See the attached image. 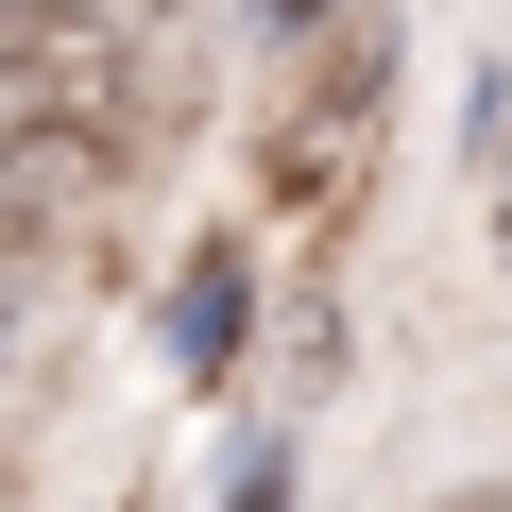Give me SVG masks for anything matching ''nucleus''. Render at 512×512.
Instances as JSON below:
<instances>
[{
	"label": "nucleus",
	"instance_id": "obj_2",
	"mask_svg": "<svg viewBox=\"0 0 512 512\" xmlns=\"http://www.w3.org/2000/svg\"><path fill=\"white\" fill-rule=\"evenodd\" d=\"M376 137H393V52L376 35H325V69H308V103L274 120V222H359V188H376Z\"/></svg>",
	"mask_w": 512,
	"mask_h": 512
},
{
	"label": "nucleus",
	"instance_id": "obj_1",
	"mask_svg": "<svg viewBox=\"0 0 512 512\" xmlns=\"http://www.w3.org/2000/svg\"><path fill=\"white\" fill-rule=\"evenodd\" d=\"M137 154V52L120 18H86V0H35L18 35H0V222L52 239L120 188Z\"/></svg>",
	"mask_w": 512,
	"mask_h": 512
},
{
	"label": "nucleus",
	"instance_id": "obj_4",
	"mask_svg": "<svg viewBox=\"0 0 512 512\" xmlns=\"http://www.w3.org/2000/svg\"><path fill=\"white\" fill-rule=\"evenodd\" d=\"M495 256H512V154H495Z\"/></svg>",
	"mask_w": 512,
	"mask_h": 512
},
{
	"label": "nucleus",
	"instance_id": "obj_3",
	"mask_svg": "<svg viewBox=\"0 0 512 512\" xmlns=\"http://www.w3.org/2000/svg\"><path fill=\"white\" fill-rule=\"evenodd\" d=\"M222 342H239V256L205 239V256H188V291H171V376H222Z\"/></svg>",
	"mask_w": 512,
	"mask_h": 512
},
{
	"label": "nucleus",
	"instance_id": "obj_5",
	"mask_svg": "<svg viewBox=\"0 0 512 512\" xmlns=\"http://www.w3.org/2000/svg\"><path fill=\"white\" fill-rule=\"evenodd\" d=\"M308 18H325V0H274V35H308Z\"/></svg>",
	"mask_w": 512,
	"mask_h": 512
},
{
	"label": "nucleus",
	"instance_id": "obj_6",
	"mask_svg": "<svg viewBox=\"0 0 512 512\" xmlns=\"http://www.w3.org/2000/svg\"><path fill=\"white\" fill-rule=\"evenodd\" d=\"M0 291H18V222H0Z\"/></svg>",
	"mask_w": 512,
	"mask_h": 512
}]
</instances>
